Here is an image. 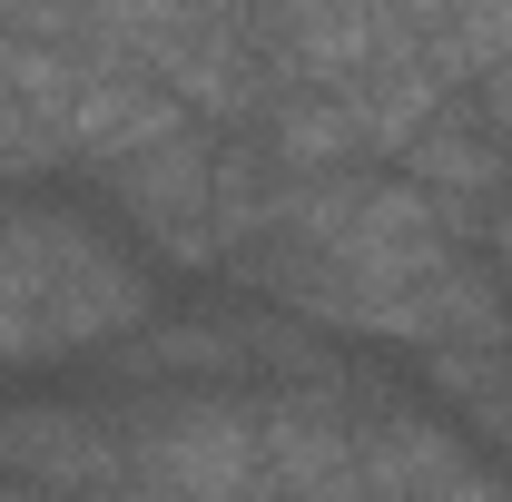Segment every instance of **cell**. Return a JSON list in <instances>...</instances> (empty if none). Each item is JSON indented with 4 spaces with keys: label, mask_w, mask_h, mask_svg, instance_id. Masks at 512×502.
Returning a JSON list of instances; mask_svg holds the SVG:
<instances>
[{
    "label": "cell",
    "mask_w": 512,
    "mask_h": 502,
    "mask_svg": "<svg viewBox=\"0 0 512 502\" xmlns=\"http://www.w3.org/2000/svg\"><path fill=\"white\" fill-rule=\"evenodd\" d=\"M453 10H463V0H453Z\"/></svg>",
    "instance_id": "14"
},
{
    "label": "cell",
    "mask_w": 512,
    "mask_h": 502,
    "mask_svg": "<svg viewBox=\"0 0 512 502\" xmlns=\"http://www.w3.org/2000/svg\"><path fill=\"white\" fill-rule=\"evenodd\" d=\"M128 493L119 502H266V443L256 394L197 384V394H128Z\"/></svg>",
    "instance_id": "2"
},
{
    "label": "cell",
    "mask_w": 512,
    "mask_h": 502,
    "mask_svg": "<svg viewBox=\"0 0 512 502\" xmlns=\"http://www.w3.org/2000/svg\"><path fill=\"white\" fill-rule=\"evenodd\" d=\"M0 483L40 502H119L128 493V424L119 404H0Z\"/></svg>",
    "instance_id": "4"
},
{
    "label": "cell",
    "mask_w": 512,
    "mask_h": 502,
    "mask_svg": "<svg viewBox=\"0 0 512 502\" xmlns=\"http://www.w3.org/2000/svg\"><path fill=\"white\" fill-rule=\"evenodd\" d=\"M207 178H217V128L188 119L178 138H158V148H138V158H119V168H99L89 188H99V217H109L148 266H188V276H207V266H217Z\"/></svg>",
    "instance_id": "3"
},
{
    "label": "cell",
    "mask_w": 512,
    "mask_h": 502,
    "mask_svg": "<svg viewBox=\"0 0 512 502\" xmlns=\"http://www.w3.org/2000/svg\"><path fill=\"white\" fill-rule=\"evenodd\" d=\"M503 60H512V0H463L453 30H444V79L473 89L483 69H503Z\"/></svg>",
    "instance_id": "10"
},
{
    "label": "cell",
    "mask_w": 512,
    "mask_h": 502,
    "mask_svg": "<svg viewBox=\"0 0 512 502\" xmlns=\"http://www.w3.org/2000/svg\"><path fill=\"white\" fill-rule=\"evenodd\" d=\"M20 178H69V158H60V128L0 89V188H20Z\"/></svg>",
    "instance_id": "11"
},
{
    "label": "cell",
    "mask_w": 512,
    "mask_h": 502,
    "mask_svg": "<svg viewBox=\"0 0 512 502\" xmlns=\"http://www.w3.org/2000/svg\"><path fill=\"white\" fill-rule=\"evenodd\" d=\"M0 502H40V493H20V483H0Z\"/></svg>",
    "instance_id": "13"
},
{
    "label": "cell",
    "mask_w": 512,
    "mask_h": 502,
    "mask_svg": "<svg viewBox=\"0 0 512 502\" xmlns=\"http://www.w3.org/2000/svg\"><path fill=\"white\" fill-rule=\"evenodd\" d=\"M178 128H188V109H178L158 79H138V69H89V89L69 99V119H60V158H69V178H99V168H119L138 148L178 138Z\"/></svg>",
    "instance_id": "8"
},
{
    "label": "cell",
    "mask_w": 512,
    "mask_h": 502,
    "mask_svg": "<svg viewBox=\"0 0 512 502\" xmlns=\"http://www.w3.org/2000/svg\"><path fill=\"white\" fill-rule=\"evenodd\" d=\"M394 178H414V188H424V197H434V207L453 217V227L483 247V217H493V207L512 197V158L493 148V128L473 119V99H453L444 119L424 128L404 158H394Z\"/></svg>",
    "instance_id": "7"
},
{
    "label": "cell",
    "mask_w": 512,
    "mask_h": 502,
    "mask_svg": "<svg viewBox=\"0 0 512 502\" xmlns=\"http://www.w3.org/2000/svg\"><path fill=\"white\" fill-rule=\"evenodd\" d=\"M463 99H473V119L493 128V148L512 158V60H503V69H483V79H473Z\"/></svg>",
    "instance_id": "12"
},
{
    "label": "cell",
    "mask_w": 512,
    "mask_h": 502,
    "mask_svg": "<svg viewBox=\"0 0 512 502\" xmlns=\"http://www.w3.org/2000/svg\"><path fill=\"white\" fill-rule=\"evenodd\" d=\"M256 443H266V502H375L345 384H276V394H256Z\"/></svg>",
    "instance_id": "5"
},
{
    "label": "cell",
    "mask_w": 512,
    "mask_h": 502,
    "mask_svg": "<svg viewBox=\"0 0 512 502\" xmlns=\"http://www.w3.org/2000/svg\"><path fill=\"white\" fill-rule=\"evenodd\" d=\"M355 453H365V493L375 502H434L444 483L473 473L463 424L404 404V394H355Z\"/></svg>",
    "instance_id": "6"
},
{
    "label": "cell",
    "mask_w": 512,
    "mask_h": 502,
    "mask_svg": "<svg viewBox=\"0 0 512 502\" xmlns=\"http://www.w3.org/2000/svg\"><path fill=\"white\" fill-rule=\"evenodd\" d=\"M158 315V266L89 207H0V365L109 355Z\"/></svg>",
    "instance_id": "1"
},
{
    "label": "cell",
    "mask_w": 512,
    "mask_h": 502,
    "mask_svg": "<svg viewBox=\"0 0 512 502\" xmlns=\"http://www.w3.org/2000/svg\"><path fill=\"white\" fill-rule=\"evenodd\" d=\"M424 384L463 434L512 443V345H434L424 355Z\"/></svg>",
    "instance_id": "9"
}]
</instances>
